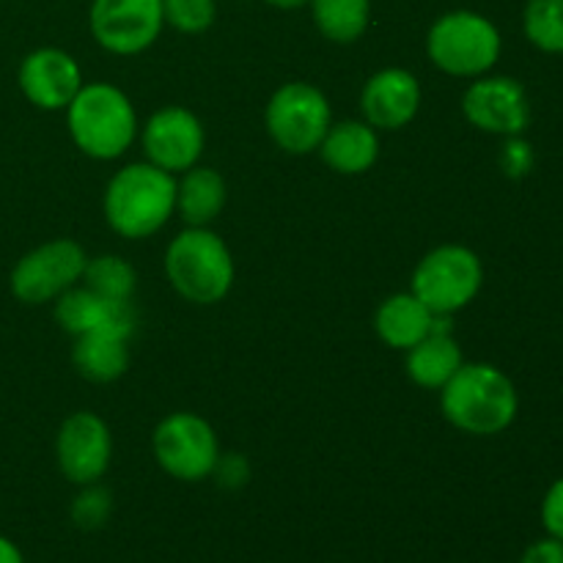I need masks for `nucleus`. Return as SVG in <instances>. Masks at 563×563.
Instances as JSON below:
<instances>
[{
  "label": "nucleus",
  "mask_w": 563,
  "mask_h": 563,
  "mask_svg": "<svg viewBox=\"0 0 563 563\" xmlns=\"http://www.w3.org/2000/svg\"><path fill=\"white\" fill-rule=\"evenodd\" d=\"M462 350L451 335L449 317L434 319V330L427 339L407 350V374L416 385L440 390L462 368Z\"/></svg>",
  "instance_id": "obj_17"
},
{
  "label": "nucleus",
  "mask_w": 563,
  "mask_h": 563,
  "mask_svg": "<svg viewBox=\"0 0 563 563\" xmlns=\"http://www.w3.org/2000/svg\"><path fill=\"white\" fill-rule=\"evenodd\" d=\"M482 284V258L471 247L440 245L418 262L410 291L434 317H451L476 300Z\"/></svg>",
  "instance_id": "obj_6"
},
{
  "label": "nucleus",
  "mask_w": 563,
  "mask_h": 563,
  "mask_svg": "<svg viewBox=\"0 0 563 563\" xmlns=\"http://www.w3.org/2000/svg\"><path fill=\"white\" fill-rule=\"evenodd\" d=\"M462 113L476 130L489 135H522L531 124V104L520 80L506 75H482L467 86Z\"/></svg>",
  "instance_id": "obj_11"
},
{
  "label": "nucleus",
  "mask_w": 563,
  "mask_h": 563,
  "mask_svg": "<svg viewBox=\"0 0 563 563\" xmlns=\"http://www.w3.org/2000/svg\"><path fill=\"white\" fill-rule=\"evenodd\" d=\"M88 25L108 53L137 55L152 47L163 31V0H93Z\"/></svg>",
  "instance_id": "obj_10"
},
{
  "label": "nucleus",
  "mask_w": 563,
  "mask_h": 563,
  "mask_svg": "<svg viewBox=\"0 0 563 563\" xmlns=\"http://www.w3.org/2000/svg\"><path fill=\"white\" fill-rule=\"evenodd\" d=\"M22 93L42 110H66L82 88V71L69 53L58 47L33 49L16 71Z\"/></svg>",
  "instance_id": "obj_14"
},
{
  "label": "nucleus",
  "mask_w": 563,
  "mask_h": 563,
  "mask_svg": "<svg viewBox=\"0 0 563 563\" xmlns=\"http://www.w3.org/2000/svg\"><path fill=\"white\" fill-rule=\"evenodd\" d=\"M86 251L75 240H53L27 251L11 269V295L25 306H42L77 286L86 269Z\"/></svg>",
  "instance_id": "obj_9"
},
{
  "label": "nucleus",
  "mask_w": 563,
  "mask_h": 563,
  "mask_svg": "<svg viewBox=\"0 0 563 563\" xmlns=\"http://www.w3.org/2000/svg\"><path fill=\"white\" fill-rule=\"evenodd\" d=\"M212 476L218 478L220 487L240 489L245 487L247 478H251V465H247V460L242 454H225L218 460Z\"/></svg>",
  "instance_id": "obj_28"
},
{
  "label": "nucleus",
  "mask_w": 563,
  "mask_h": 563,
  "mask_svg": "<svg viewBox=\"0 0 563 563\" xmlns=\"http://www.w3.org/2000/svg\"><path fill=\"white\" fill-rule=\"evenodd\" d=\"M55 322L75 339L97 333V330H115V333L132 335L135 311H132V302L108 300L88 286H71L64 295L55 297Z\"/></svg>",
  "instance_id": "obj_16"
},
{
  "label": "nucleus",
  "mask_w": 563,
  "mask_h": 563,
  "mask_svg": "<svg viewBox=\"0 0 563 563\" xmlns=\"http://www.w3.org/2000/svg\"><path fill=\"white\" fill-rule=\"evenodd\" d=\"M421 108V86L407 69H383L363 86L361 110L374 130H401Z\"/></svg>",
  "instance_id": "obj_15"
},
{
  "label": "nucleus",
  "mask_w": 563,
  "mask_h": 563,
  "mask_svg": "<svg viewBox=\"0 0 563 563\" xmlns=\"http://www.w3.org/2000/svg\"><path fill=\"white\" fill-rule=\"evenodd\" d=\"M324 163L344 176L366 174L379 157V137L368 121H339L317 148Z\"/></svg>",
  "instance_id": "obj_18"
},
{
  "label": "nucleus",
  "mask_w": 563,
  "mask_h": 563,
  "mask_svg": "<svg viewBox=\"0 0 563 563\" xmlns=\"http://www.w3.org/2000/svg\"><path fill=\"white\" fill-rule=\"evenodd\" d=\"M55 456L58 467L71 484L86 487L97 484L108 473L110 456H113V440L110 429L97 412H75L66 418L55 438Z\"/></svg>",
  "instance_id": "obj_12"
},
{
  "label": "nucleus",
  "mask_w": 563,
  "mask_h": 563,
  "mask_svg": "<svg viewBox=\"0 0 563 563\" xmlns=\"http://www.w3.org/2000/svg\"><path fill=\"white\" fill-rule=\"evenodd\" d=\"M176 209V179L152 163L121 168L104 190V218L115 234L146 240L157 234Z\"/></svg>",
  "instance_id": "obj_2"
},
{
  "label": "nucleus",
  "mask_w": 563,
  "mask_h": 563,
  "mask_svg": "<svg viewBox=\"0 0 563 563\" xmlns=\"http://www.w3.org/2000/svg\"><path fill=\"white\" fill-rule=\"evenodd\" d=\"M130 335L115 330H97V333L77 335L71 363L77 374L91 383H115L130 366Z\"/></svg>",
  "instance_id": "obj_20"
},
{
  "label": "nucleus",
  "mask_w": 563,
  "mask_h": 563,
  "mask_svg": "<svg viewBox=\"0 0 563 563\" xmlns=\"http://www.w3.org/2000/svg\"><path fill=\"white\" fill-rule=\"evenodd\" d=\"M69 515L80 531H99L102 526H108L110 515H113V498L108 489L99 487V482L86 484L71 500Z\"/></svg>",
  "instance_id": "obj_25"
},
{
  "label": "nucleus",
  "mask_w": 563,
  "mask_h": 563,
  "mask_svg": "<svg viewBox=\"0 0 563 563\" xmlns=\"http://www.w3.org/2000/svg\"><path fill=\"white\" fill-rule=\"evenodd\" d=\"M71 141L93 159H115L130 148L137 115L130 97L110 82H82L66 108Z\"/></svg>",
  "instance_id": "obj_3"
},
{
  "label": "nucleus",
  "mask_w": 563,
  "mask_h": 563,
  "mask_svg": "<svg viewBox=\"0 0 563 563\" xmlns=\"http://www.w3.org/2000/svg\"><path fill=\"white\" fill-rule=\"evenodd\" d=\"M443 416L460 432L489 438L515 423L517 388L493 363H462L460 372L440 388Z\"/></svg>",
  "instance_id": "obj_1"
},
{
  "label": "nucleus",
  "mask_w": 563,
  "mask_h": 563,
  "mask_svg": "<svg viewBox=\"0 0 563 563\" xmlns=\"http://www.w3.org/2000/svg\"><path fill=\"white\" fill-rule=\"evenodd\" d=\"M434 319L438 317L412 291H401V295L388 297L377 308L374 328H377V335L383 339V344L407 352L410 346H416L418 341L432 333Z\"/></svg>",
  "instance_id": "obj_19"
},
{
  "label": "nucleus",
  "mask_w": 563,
  "mask_h": 563,
  "mask_svg": "<svg viewBox=\"0 0 563 563\" xmlns=\"http://www.w3.org/2000/svg\"><path fill=\"white\" fill-rule=\"evenodd\" d=\"M135 269L121 256L88 258L86 269H82V286L108 297V300L130 302L132 295H135Z\"/></svg>",
  "instance_id": "obj_23"
},
{
  "label": "nucleus",
  "mask_w": 563,
  "mask_h": 563,
  "mask_svg": "<svg viewBox=\"0 0 563 563\" xmlns=\"http://www.w3.org/2000/svg\"><path fill=\"white\" fill-rule=\"evenodd\" d=\"M517 563H563V542L553 537L539 539L520 555Z\"/></svg>",
  "instance_id": "obj_30"
},
{
  "label": "nucleus",
  "mask_w": 563,
  "mask_h": 563,
  "mask_svg": "<svg viewBox=\"0 0 563 563\" xmlns=\"http://www.w3.org/2000/svg\"><path fill=\"white\" fill-rule=\"evenodd\" d=\"M500 168L511 179H522L531 174L533 168V148L531 143L522 141V135L506 137L504 148H500Z\"/></svg>",
  "instance_id": "obj_27"
},
{
  "label": "nucleus",
  "mask_w": 563,
  "mask_h": 563,
  "mask_svg": "<svg viewBox=\"0 0 563 563\" xmlns=\"http://www.w3.org/2000/svg\"><path fill=\"white\" fill-rule=\"evenodd\" d=\"M157 465L176 482H203L220 460L218 434L196 412H170L157 423L152 438Z\"/></svg>",
  "instance_id": "obj_8"
},
{
  "label": "nucleus",
  "mask_w": 563,
  "mask_h": 563,
  "mask_svg": "<svg viewBox=\"0 0 563 563\" xmlns=\"http://www.w3.org/2000/svg\"><path fill=\"white\" fill-rule=\"evenodd\" d=\"M319 33L335 44H352L366 33L372 0H308Z\"/></svg>",
  "instance_id": "obj_22"
},
{
  "label": "nucleus",
  "mask_w": 563,
  "mask_h": 563,
  "mask_svg": "<svg viewBox=\"0 0 563 563\" xmlns=\"http://www.w3.org/2000/svg\"><path fill=\"white\" fill-rule=\"evenodd\" d=\"M267 5H273V9H284V11H295V9H302V5L308 3V0H264Z\"/></svg>",
  "instance_id": "obj_32"
},
{
  "label": "nucleus",
  "mask_w": 563,
  "mask_h": 563,
  "mask_svg": "<svg viewBox=\"0 0 563 563\" xmlns=\"http://www.w3.org/2000/svg\"><path fill=\"white\" fill-rule=\"evenodd\" d=\"M267 132L275 146L289 154H311L328 135L333 115L330 102L311 82H286L269 97Z\"/></svg>",
  "instance_id": "obj_7"
},
{
  "label": "nucleus",
  "mask_w": 563,
  "mask_h": 563,
  "mask_svg": "<svg viewBox=\"0 0 563 563\" xmlns=\"http://www.w3.org/2000/svg\"><path fill=\"white\" fill-rule=\"evenodd\" d=\"M542 526L548 537L561 539L563 542V478L548 489L542 500Z\"/></svg>",
  "instance_id": "obj_29"
},
{
  "label": "nucleus",
  "mask_w": 563,
  "mask_h": 563,
  "mask_svg": "<svg viewBox=\"0 0 563 563\" xmlns=\"http://www.w3.org/2000/svg\"><path fill=\"white\" fill-rule=\"evenodd\" d=\"M504 38L478 11L456 9L440 16L427 36V55L438 69L454 77H482L498 64Z\"/></svg>",
  "instance_id": "obj_5"
},
{
  "label": "nucleus",
  "mask_w": 563,
  "mask_h": 563,
  "mask_svg": "<svg viewBox=\"0 0 563 563\" xmlns=\"http://www.w3.org/2000/svg\"><path fill=\"white\" fill-rule=\"evenodd\" d=\"M165 275L185 300L214 306L234 284V258L214 231L187 225L165 251Z\"/></svg>",
  "instance_id": "obj_4"
},
{
  "label": "nucleus",
  "mask_w": 563,
  "mask_h": 563,
  "mask_svg": "<svg viewBox=\"0 0 563 563\" xmlns=\"http://www.w3.org/2000/svg\"><path fill=\"white\" fill-rule=\"evenodd\" d=\"M141 141L146 163L157 165L168 174H185L201 159L203 126L192 110L170 104V108L152 113V119L143 126Z\"/></svg>",
  "instance_id": "obj_13"
},
{
  "label": "nucleus",
  "mask_w": 563,
  "mask_h": 563,
  "mask_svg": "<svg viewBox=\"0 0 563 563\" xmlns=\"http://www.w3.org/2000/svg\"><path fill=\"white\" fill-rule=\"evenodd\" d=\"M0 563H25L22 550L9 537H0Z\"/></svg>",
  "instance_id": "obj_31"
},
{
  "label": "nucleus",
  "mask_w": 563,
  "mask_h": 563,
  "mask_svg": "<svg viewBox=\"0 0 563 563\" xmlns=\"http://www.w3.org/2000/svg\"><path fill=\"white\" fill-rule=\"evenodd\" d=\"M522 31L537 49L563 53V0H528L522 11Z\"/></svg>",
  "instance_id": "obj_24"
},
{
  "label": "nucleus",
  "mask_w": 563,
  "mask_h": 563,
  "mask_svg": "<svg viewBox=\"0 0 563 563\" xmlns=\"http://www.w3.org/2000/svg\"><path fill=\"white\" fill-rule=\"evenodd\" d=\"M163 16L179 33H203L214 25V0H163Z\"/></svg>",
  "instance_id": "obj_26"
},
{
  "label": "nucleus",
  "mask_w": 563,
  "mask_h": 563,
  "mask_svg": "<svg viewBox=\"0 0 563 563\" xmlns=\"http://www.w3.org/2000/svg\"><path fill=\"white\" fill-rule=\"evenodd\" d=\"M225 207V181L214 168L192 165L176 181V212L192 229H207Z\"/></svg>",
  "instance_id": "obj_21"
}]
</instances>
